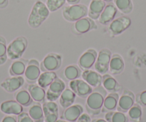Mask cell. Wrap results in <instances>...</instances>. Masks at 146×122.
<instances>
[{
    "label": "cell",
    "mask_w": 146,
    "mask_h": 122,
    "mask_svg": "<svg viewBox=\"0 0 146 122\" xmlns=\"http://www.w3.org/2000/svg\"><path fill=\"white\" fill-rule=\"evenodd\" d=\"M107 96V91L103 86H100L95 88L92 93L87 97L85 109L88 114L96 116L101 113L104 99Z\"/></svg>",
    "instance_id": "1"
},
{
    "label": "cell",
    "mask_w": 146,
    "mask_h": 122,
    "mask_svg": "<svg viewBox=\"0 0 146 122\" xmlns=\"http://www.w3.org/2000/svg\"><path fill=\"white\" fill-rule=\"evenodd\" d=\"M49 15L50 11L45 4L38 0L32 7L28 19V24L34 29L38 28L47 19Z\"/></svg>",
    "instance_id": "2"
},
{
    "label": "cell",
    "mask_w": 146,
    "mask_h": 122,
    "mask_svg": "<svg viewBox=\"0 0 146 122\" xmlns=\"http://www.w3.org/2000/svg\"><path fill=\"white\" fill-rule=\"evenodd\" d=\"M28 41L25 36H18L12 41L7 46V57L12 60L20 59L26 51Z\"/></svg>",
    "instance_id": "3"
},
{
    "label": "cell",
    "mask_w": 146,
    "mask_h": 122,
    "mask_svg": "<svg viewBox=\"0 0 146 122\" xmlns=\"http://www.w3.org/2000/svg\"><path fill=\"white\" fill-rule=\"evenodd\" d=\"M88 15V8L85 5H77L66 6L62 9V16L65 20L74 22Z\"/></svg>",
    "instance_id": "4"
},
{
    "label": "cell",
    "mask_w": 146,
    "mask_h": 122,
    "mask_svg": "<svg viewBox=\"0 0 146 122\" xmlns=\"http://www.w3.org/2000/svg\"><path fill=\"white\" fill-rule=\"evenodd\" d=\"M112 57V52L108 49H102L98 52L94 67L95 71L99 74H105L109 71L110 61Z\"/></svg>",
    "instance_id": "5"
},
{
    "label": "cell",
    "mask_w": 146,
    "mask_h": 122,
    "mask_svg": "<svg viewBox=\"0 0 146 122\" xmlns=\"http://www.w3.org/2000/svg\"><path fill=\"white\" fill-rule=\"evenodd\" d=\"M131 19L127 16H122L114 19L110 23L108 31L111 36H117L124 32L131 25Z\"/></svg>",
    "instance_id": "6"
},
{
    "label": "cell",
    "mask_w": 146,
    "mask_h": 122,
    "mask_svg": "<svg viewBox=\"0 0 146 122\" xmlns=\"http://www.w3.org/2000/svg\"><path fill=\"white\" fill-rule=\"evenodd\" d=\"M62 57L56 53H50L40 63V69L44 71H54L60 67Z\"/></svg>",
    "instance_id": "7"
},
{
    "label": "cell",
    "mask_w": 146,
    "mask_h": 122,
    "mask_svg": "<svg viewBox=\"0 0 146 122\" xmlns=\"http://www.w3.org/2000/svg\"><path fill=\"white\" fill-rule=\"evenodd\" d=\"M69 86L77 96L82 99H85L88 97L93 90L92 86H90L86 81L79 78L70 81Z\"/></svg>",
    "instance_id": "8"
},
{
    "label": "cell",
    "mask_w": 146,
    "mask_h": 122,
    "mask_svg": "<svg viewBox=\"0 0 146 122\" xmlns=\"http://www.w3.org/2000/svg\"><path fill=\"white\" fill-rule=\"evenodd\" d=\"M65 89V84L60 78H56L52 83L48 86L46 92V100L49 102H55L60 98L63 91Z\"/></svg>",
    "instance_id": "9"
},
{
    "label": "cell",
    "mask_w": 146,
    "mask_h": 122,
    "mask_svg": "<svg viewBox=\"0 0 146 122\" xmlns=\"http://www.w3.org/2000/svg\"><path fill=\"white\" fill-rule=\"evenodd\" d=\"M98 28L95 21L90 17H85L76 21L72 26V32L76 34H83Z\"/></svg>",
    "instance_id": "10"
},
{
    "label": "cell",
    "mask_w": 146,
    "mask_h": 122,
    "mask_svg": "<svg viewBox=\"0 0 146 122\" xmlns=\"http://www.w3.org/2000/svg\"><path fill=\"white\" fill-rule=\"evenodd\" d=\"M40 64L35 59H32L28 61L26 70L25 72V78L27 82L31 84L35 83L37 81L40 74Z\"/></svg>",
    "instance_id": "11"
},
{
    "label": "cell",
    "mask_w": 146,
    "mask_h": 122,
    "mask_svg": "<svg viewBox=\"0 0 146 122\" xmlns=\"http://www.w3.org/2000/svg\"><path fill=\"white\" fill-rule=\"evenodd\" d=\"M98 54L94 49H89L85 51L78 59V67L80 69L83 71L90 69L96 61Z\"/></svg>",
    "instance_id": "12"
},
{
    "label": "cell",
    "mask_w": 146,
    "mask_h": 122,
    "mask_svg": "<svg viewBox=\"0 0 146 122\" xmlns=\"http://www.w3.org/2000/svg\"><path fill=\"white\" fill-rule=\"evenodd\" d=\"M135 102V96L130 90H125L119 97L117 110L125 113L133 106Z\"/></svg>",
    "instance_id": "13"
},
{
    "label": "cell",
    "mask_w": 146,
    "mask_h": 122,
    "mask_svg": "<svg viewBox=\"0 0 146 122\" xmlns=\"http://www.w3.org/2000/svg\"><path fill=\"white\" fill-rule=\"evenodd\" d=\"M25 84V78L22 76H16L7 78L2 81L0 86L9 93H13L20 89Z\"/></svg>",
    "instance_id": "14"
},
{
    "label": "cell",
    "mask_w": 146,
    "mask_h": 122,
    "mask_svg": "<svg viewBox=\"0 0 146 122\" xmlns=\"http://www.w3.org/2000/svg\"><path fill=\"white\" fill-rule=\"evenodd\" d=\"M44 122H56L59 118V108L54 102H44L42 104Z\"/></svg>",
    "instance_id": "15"
},
{
    "label": "cell",
    "mask_w": 146,
    "mask_h": 122,
    "mask_svg": "<svg viewBox=\"0 0 146 122\" xmlns=\"http://www.w3.org/2000/svg\"><path fill=\"white\" fill-rule=\"evenodd\" d=\"M83 111L84 109L81 105L72 104L64 109L60 119L70 122H75L83 113Z\"/></svg>",
    "instance_id": "16"
},
{
    "label": "cell",
    "mask_w": 146,
    "mask_h": 122,
    "mask_svg": "<svg viewBox=\"0 0 146 122\" xmlns=\"http://www.w3.org/2000/svg\"><path fill=\"white\" fill-rule=\"evenodd\" d=\"M117 13V9L115 4L109 3L106 5L99 17V22L102 25L109 24L115 17Z\"/></svg>",
    "instance_id": "17"
},
{
    "label": "cell",
    "mask_w": 146,
    "mask_h": 122,
    "mask_svg": "<svg viewBox=\"0 0 146 122\" xmlns=\"http://www.w3.org/2000/svg\"><path fill=\"white\" fill-rule=\"evenodd\" d=\"M0 110L5 114L19 115L23 112V106L16 100H8L2 102L0 105Z\"/></svg>",
    "instance_id": "18"
},
{
    "label": "cell",
    "mask_w": 146,
    "mask_h": 122,
    "mask_svg": "<svg viewBox=\"0 0 146 122\" xmlns=\"http://www.w3.org/2000/svg\"><path fill=\"white\" fill-rule=\"evenodd\" d=\"M81 76L82 77V79L86 81L92 87L96 88L102 85V76L98 71L88 69L84 71Z\"/></svg>",
    "instance_id": "19"
},
{
    "label": "cell",
    "mask_w": 146,
    "mask_h": 122,
    "mask_svg": "<svg viewBox=\"0 0 146 122\" xmlns=\"http://www.w3.org/2000/svg\"><path fill=\"white\" fill-rule=\"evenodd\" d=\"M27 91L32 99L38 103H44L46 100V91L38 84H32L27 86Z\"/></svg>",
    "instance_id": "20"
},
{
    "label": "cell",
    "mask_w": 146,
    "mask_h": 122,
    "mask_svg": "<svg viewBox=\"0 0 146 122\" xmlns=\"http://www.w3.org/2000/svg\"><path fill=\"white\" fill-rule=\"evenodd\" d=\"M102 85L104 89L110 93H116L121 89V86L117 80L110 74H103Z\"/></svg>",
    "instance_id": "21"
},
{
    "label": "cell",
    "mask_w": 146,
    "mask_h": 122,
    "mask_svg": "<svg viewBox=\"0 0 146 122\" xmlns=\"http://www.w3.org/2000/svg\"><path fill=\"white\" fill-rule=\"evenodd\" d=\"M125 68V62L120 55L115 54L112 55L109 64V71L113 75L120 74Z\"/></svg>",
    "instance_id": "22"
},
{
    "label": "cell",
    "mask_w": 146,
    "mask_h": 122,
    "mask_svg": "<svg viewBox=\"0 0 146 122\" xmlns=\"http://www.w3.org/2000/svg\"><path fill=\"white\" fill-rule=\"evenodd\" d=\"M105 6H106V2L102 0H92L88 9L89 17L93 20L99 19Z\"/></svg>",
    "instance_id": "23"
},
{
    "label": "cell",
    "mask_w": 146,
    "mask_h": 122,
    "mask_svg": "<svg viewBox=\"0 0 146 122\" xmlns=\"http://www.w3.org/2000/svg\"><path fill=\"white\" fill-rule=\"evenodd\" d=\"M119 94L116 93H110L107 95L104 99L101 112L108 113L109 111H113L117 109V103H118Z\"/></svg>",
    "instance_id": "24"
},
{
    "label": "cell",
    "mask_w": 146,
    "mask_h": 122,
    "mask_svg": "<svg viewBox=\"0 0 146 122\" xmlns=\"http://www.w3.org/2000/svg\"><path fill=\"white\" fill-rule=\"evenodd\" d=\"M60 104L63 109H67L69 106H72L75 102L76 99V94H75L71 89L65 88L63 91L62 94L60 96Z\"/></svg>",
    "instance_id": "25"
},
{
    "label": "cell",
    "mask_w": 146,
    "mask_h": 122,
    "mask_svg": "<svg viewBox=\"0 0 146 122\" xmlns=\"http://www.w3.org/2000/svg\"><path fill=\"white\" fill-rule=\"evenodd\" d=\"M28 61L25 59H16L11 65L9 68V74L12 76H22L25 74Z\"/></svg>",
    "instance_id": "26"
},
{
    "label": "cell",
    "mask_w": 146,
    "mask_h": 122,
    "mask_svg": "<svg viewBox=\"0 0 146 122\" xmlns=\"http://www.w3.org/2000/svg\"><path fill=\"white\" fill-rule=\"evenodd\" d=\"M28 113L35 122L44 121L42 106L40 104V103H38V102L32 103V106L29 109Z\"/></svg>",
    "instance_id": "27"
},
{
    "label": "cell",
    "mask_w": 146,
    "mask_h": 122,
    "mask_svg": "<svg viewBox=\"0 0 146 122\" xmlns=\"http://www.w3.org/2000/svg\"><path fill=\"white\" fill-rule=\"evenodd\" d=\"M56 78H57V76L54 71H44L40 75L37 79V83L39 86L43 89H46L52 83Z\"/></svg>",
    "instance_id": "28"
},
{
    "label": "cell",
    "mask_w": 146,
    "mask_h": 122,
    "mask_svg": "<svg viewBox=\"0 0 146 122\" xmlns=\"http://www.w3.org/2000/svg\"><path fill=\"white\" fill-rule=\"evenodd\" d=\"M15 97L17 102L22 106H29L33 103V99L29 94V92L25 89L16 92Z\"/></svg>",
    "instance_id": "29"
},
{
    "label": "cell",
    "mask_w": 146,
    "mask_h": 122,
    "mask_svg": "<svg viewBox=\"0 0 146 122\" xmlns=\"http://www.w3.org/2000/svg\"><path fill=\"white\" fill-rule=\"evenodd\" d=\"M63 74H64V77L67 80L72 81V80L79 78V77L81 76V70L80 67L77 65L72 64V65H69L65 67Z\"/></svg>",
    "instance_id": "30"
},
{
    "label": "cell",
    "mask_w": 146,
    "mask_h": 122,
    "mask_svg": "<svg viewBox=\"0 0 146 122\" xmlns=\"http://www.w3.org/2000/svg\"><path fill=\"white\" fill-rule=\"evenodd\" d=\"M143 111L140 104L135 103L127 111V117L132 122H141Z\"/></svg>",
    "instance_id": "31"
},
{
    "label": "cell",
    "mask_w": 146,
    "mask_h": 122,
    "mask_svg": "<svg viewBox=\"0 0 146 122\" xmlns=\"http://www.w3.org/2000/svg\"><path fill=\"white\" fill-rule=\"evenodd\" d=\"M105 120L108 122H128V117L125 113L120 111H109L105 116Z\"/></svg>",
    "instance_id": "32"
},
{
    "label": "cell",
    "mask_w": 146,
    "mask_h": 122,
    "mask_svg": "<svg viewBox=\"0 0 146 122\" xmlns=\"http://www.w3.org/2000/svg\"><path fill=\"white\" fill-rule=\"evenodd\" d=\"M114 4L117 10L125 15L131 13L133 9L132 0H114Z\"/></svg>",
    "instance_id": "33"
},
{
    "label": "cell",
    "mask_w": 146,
    "mask_h": 122,
    "mask_svg": "<svg viewBox=\"0 0 146 122\" xmlns=\"http://www.w3.org/2000/svg\"><path fill=\"white\" fill-rule=\"evenodd\" d=\"M7 42L3 36H0V65L5 64L7 59Z\"/></svg>",
    "instance_id": "34"
},
{
    "label": "cell",
    "mask_w": 146,
    "mask_h": 122,
    "mask_svg": "<svg viewBox=\"0 0 146 122\" xmlns=\"http://www.w3.org/2000/svg\"><path fill=\"white\" fill-rule=\"evenodd\" d=\"M65 2L66 0H47L45 5L50 12H54L60 9Z\"/></svg>",
    "instance_id": "35"
},
{
    "label": "cell",
    "mask_w": 146,
    "mask_h": 122,
    "mask_svg": "<svg viewBox=\"0 0 146 122\" xmlns=\"http://www.w3.org/2000/svg\"><path fill=\"white\" fill-rule=\"evenodd\" d=\"M135 101L136 103L140 106H146V90L137 94L135 96Z\"/></svg>",
    "instance_id": "36"
},
{
    "label": "cell",
    "mask_w": 146,
    "mask_h": 122,
    "mask_svg": "<svg viewBox=\"0 0 146 122\" xmlns=\"http://www.w3.org/2000/svg\"><path fill=\"white\" fill-rule=\"evenodd\" d=\"M17 122H35L32 120V118L29 115V113L26 112H22L17 116Z\"/></svg>",
    "instance_id": "37"
},
{
    "label": "cell",
    "mask_w": 146,
    "mask_h": 122,
    "mask_svg": "<svg viewBox=\"0 0 146 122\" xmlns=\"http://www.w3.org/2000/svg\"><path fill=\"white\" fill-rule=\"evenodd\" d=\"M90 116L88 113H82L79 119L77 120V122H91Z\"/></svg>",
    "instance_id": "38"
},
{
    "label": "cell",
    "mask_w": 146,
    "mask_h": 122,
    "mask_svg": "<svg viewBox=\"0 0 146 122\" xmlns=\"http://www.w3.org/2000/svg\"><path fill=\"white\" fill-rule=\"evenodd\" d=\"M1 122H17V119L14 116H6Z\"/></svg>",
    "instance_id": "39"
},
{
    "label": "cell",
    "mask_w": 146,
    "mask_h": 122,
    "mask_svg": "<svg viewBox=\"0 0 146 122\" xmlns=\"http://www.w3.org/2000/svg\"><path fill=\"white\" fill-rule=\"evenodd\" d=\"M8 0H0V9L5 8L8 5Z\"/></svg>",
    "instance_id": "40"
},
{
    "label": "cell",
    "mask_w": 146,
    "mask_h": 122,
    "mask_svg": "<svg viewBox=\"0 0 146 122\" xmlns=\"http://www.w3.org/2000/svg\"><path fill=\"white\" fill-rule=\"evenodd\" d=\"M66 2H67V3H68L69 5H72L79 4V2H80V0H66Z\"/></svg>",
    "instance_id": "41"
},
{
    "label": "cell",
    "mask_w": 146,
    "mask_h": 122,
    "mask_svg": "<svg viewBox=\"0 0 146 122\" xmlns=\"http://www.w3.org/2000/svg\"><path fill=\"white\" fill-rule=\"evenodd\" d=\"M91 122H108L105 119H92L91 121Z\"/></svg>",
    "instance_id": "42"
},
{
    "label": "cell",
    "mask_w": 146,
    "mask_h": 122,
    "mask_svg": "<svg viewBox=\"0 0 146 122\" xmlns=\"http://www.w3.org/2000/svg\"><path fill=\"white\" fill-rule=\"evenodd\" d=\"M56 122H70V121H65V120H63V119H59V120H57Z\"/></svg>",
    "instance_id": "43"
},
{
    "label": "cell",
    "mask_w": 146,
    "mask_h": 122,
    "mask_svg": "<svg viewBox=\"0 0 146 122\" xmlns=\"http://www.w3.org/2000/svg\"><path fill=\"white\" fill-rule=\"evenodd\" d=\"M102 1H104L105 2H111L113 0H102Z\"/></svg>",
    "instance_id": "44"
}]
</instances>
